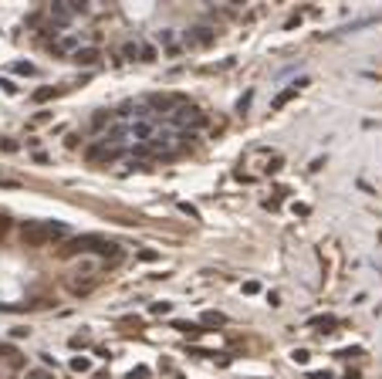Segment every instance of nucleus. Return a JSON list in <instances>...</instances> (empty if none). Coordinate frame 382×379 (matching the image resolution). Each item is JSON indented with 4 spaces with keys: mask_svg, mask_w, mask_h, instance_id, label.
Instances as JSON below:
<instances>
[{
    "mask_svg": "<svg viewBox=\"0 0 382 379\" xmlns=\"http://www.w3.org/2000/svg\"><path fill=\"white\" fill-rule=\"evenodd\" d=\"M68 234V227L65 223H51V220H27L21 227V237H24V244L27 247H44L51 244V241H58V237H65Z\"/></svg>",
    "mask_w": 382,
    "mask_h": 379,
    "instance_id": "1",
    "label": "nucleus"
},
{
    "mask_svg": "<svg viewBox=\"0 0 382 379\" xmlns=\"http://www.w3.org/2000/svg\"><path fill=\"white\" fill-rule=\"evenodd\" d=\"M169 122L176 125V129H190V132H193V129L206 125V115H203L196 105H190V102H186V105H180L176 112H169Z\"/></svg>",
    "mask_w": 382,
    "mask_h": 379,
    "instance_id": "2",
    "label": "nucleus"
},
{
    "mask_svg": "<svg viewBox=\"0 0 382 379\" xmlns=\"http://www.w3.org/2000/svg\"><path fill=\"white\" fill-rule=\"evenodd\" d=\"M105 244V237L98 234H81V237H71L65 247H61V257H75V254H98V247Z\"/></svg>",
    "mask_w": 382,
    "mask_h": 379,
    "instance_id": "3",
    "label": "nucleus"
},
{
    "mask_svg": "<svg viewBox=\"0 0 382 379\" xmlns=\"http://www.w3.org/2000/svg\"><path fill=\"white\" fill-rule=\"evenodd\" d=\"M180 105H186V95H149L152 112H176Z\"/></svg>",
    "mask_w": 382,
    "mask_h": 379,
    "instance_id": "4",
    "label": "nucleus"
},
{
    "mask_svg": "<svg viewBox=\"0 0 382 379\" xmlns=\"http://www.w3.org/2000/svg\"><path fill=\"white\" fill-rule=\"evenodd\" d=\"M304 85H308V78H298V81H294V85H291V88H284L281 95H278V99L270 102V109H274V112H278V109H284V105H288V102H291V99H298V91H301Z\"/></svg>",
    "mask_w": 382,
    "mask_h": 379,
    "instance_id": "5",
    "label": "nucleus"
},
{
    "mask_svg": "<svg viewBox=\"0 0 382 379\" xmlns=\"http://www.w3.org/2000/svg\"><path fill=\"white\" fill-rule=\"evenodd\" d=\"M98 48H75L71 51V61L75 65H85V68H91V65H98Z\"/></svg>",
    "mask_w": 382,
    "mask_h": 379,
    "instance_id": "6",
    "label": "nucleus"
},
{
    "mask_svg": "<svg viewBox=\"0 0 382 379\" xmlns=\"http://www.w3.org/2000/svg\"><path fill=\"white\" fill-rule=\"evenodd\" d=\"M308 325H311V328H318V332H335V328H338V318H335V315H315Z\"/></svg>",
    "mask_w": 382,
    "mask_h": 379,
    "instance_id": "7",
    "label": "nucleus"
},
{
    "mask_svg": "<svg viewBox=\"0 0 382 379\" xmlns=\"http://www.w3.org/2000/svg\"><path fill=\"white\" fill-rule=\"evenodd\" d=\"M51 17H54L58 24H68L75 14H71V7H68V4H54V7H51Z\"/></svg>",
    "mask_w": 382,
    "mask_h": 379,
    "instance_id": "8",
    "label": "nucleus"
},
{
    "mask_svg": "<svg viewBox=\"0 0 382 379\" xmlns=\"http://www.w3.org/2000/svg\"><path fill=\"white\" fill-rule=\"evenodd\" d=\"M173 328H176V332H183V335H200L203 332L200 322H173Z\"/></svg>",
    "mask_w": 382,
    "mask_h": 379,
    "instance_id": "9",
    "label": "nucleus"
},
{
    "mask_svg": "<svg viewBox=\"0 0 382 379\" xmlns=\"http://www.w3.org/2000/svg\"><path fill=\"white\" fill-rule=\"evenodd\" d=\"M224 322H227L224 312H203L200 315V325H224Z\"/></svg>",
    "mask_w": 382,
    "mask_h": 379,
    "instance_id": "10",
    "label": "nucleus"
},
{
    "mask_svg": "<svg viewBox=\"0 0 382 379\" xmlns=\"http://www.w3.org/2000/svg\"><path fill=\"white\" fill-rule=\"evenodd\" d=\"M71 369H75V372H88V369H91V359L75 356V359H71Z\"/></svg>",
    "mask_w": 382,
    "mask_h": 379,
    "instance_id": "11",
    "label": "nucleus"
},
{
    "mask_svg": "<svg viewBox=\"0 0 382 379\" xmlns=\"http://www.w3.org/2000/svg\"><path fill=\"white\" fill-rule=\"evenodd\" d=\"M193 41H200V44H210V41H213V34H210V27H196V34H193Z\"/></svg>",
    "mask_w": 382,
    "mask_h": 379,
    "instance_id": "12",
    "label": "nucleus"
},
{
    "mask_svg": "<svg viewBox=\"0 0 382 379\" xmlns=\"http://www.w3.org/2000/svg\"><path fill=\"white\" fill-rule=\"evenodd\" d=\"M291 359L298 362V366H308V359H311V352H308V349H294V352H291Z\"/></svg>",
    "mask_w": 382,
    "mask_h": 379,
    "instance_id": "13",
    "label": "nucleus"
},
{
    "mask_svg": "<svg viewBox=\"0 0 382 379\" xmlns=\"http://www.w3.org/2000/svg\"><path fill=\"white\" fill-rule=\"evenodd\" d=\"M31 99H34V102H47V99H54V88H37Z\"/></svg>",
    "mask_w": 382,
    "mask_h": 379,
    "instance_id": "14",
    "label": "nucleus"
},
{
    "mask_svg": "<svg viewBox=\"0 0 382 379\" xmlns=\"http://www.w3.org/2000/svg\"><path fill=\"white\" fill-rule=\"evenodd\" d=\"M14 71H17V75H34V65H31V61H17Z\"/></svg>",
    "mask_w": 382,
    "mask_h": 379,
    "instance_id": "15",
    "label": "nucleus"
},
{
    "mask_svg": "<svg viewBox=\"0 0 382 379\" xmlns=\"http://www.w3.org/2000/svg\"><path fill=\"white\" fill-rule=\"evenodd\" d=\"M27 379H54L47 369H27Z\"/></svg>",
    "mask_w": 382,
    "mask_h": 379,
    "instance_id": "16",
    "label": "nucleus"
},
{
    "mask_svg": "<svg viewBox=\"0 0 382 379\" xmlns=\"http://www.w3.org/2000/svg\"><path fill=\"white\" fill-rule=\"evenodd\" d=\"M180 210H183V213H190L193 220H200V210H196L193 203H186V200H183V203H180Z\"/></svg>",
    "mask_w": 382,
    "mask_h": 379,
    "instance_id": "17",
    "label": "nucleus"
},
{
    "mask_svg": "<svg viewBox=\"0 0 382 379\" xmlns=\"http://www.w3.org/2000/svg\"><path fill=\"white\" fill-rule=\"evenodd\" d=\"M139 55H142V61H156V48H139Z\"/></svg>",
    "mask_w": 382,
    "mask_h": 379,
    "instance_id": "18",
    "label": "nucleus"
},
{
    "mask_svg": "<svg viewBox=\"0 0 382 379\" xmlns=\"http://www.w3.org/2000/svg\"><path fill=\"white\" fill-rule=\"evenodd\" d=\"M108 122V112H98V115H95V119H91V125H95V129H101V125Z\"/></svg>",
    "mask_w": 382,
    "mask_h": 379,
    "instance_id": "19",
    "label": "nucleus"
},
{
    "mask_svg": "<svg viewBox=\"0 0 382 379\" xmlns=\"http://www.w3.org/2000/svg\"><path fill=\"white\" fill-rule=\"evenodd\" d=\"M250 99H254V91H247V95H244V99L237 102V112H247V105H250Z\"/></svg>",
    "mask_w": 382,
    "mask_h": 379,
    "instance_id": "20",
    "label": "nucleus"
},
{
    "mask_svg": "<svg viewBox=\"0 0 382 379\" xmlns=\"http://www.w3.org/2000/svg\"><path fill=\"white\" fill-rule=\"evenodd\" d=\"M338 359H352V356H362V349H342V352H335Z\"/></svg>",
    "mask_w": 382,
    "mask_h": 379,
    "instance_id": "21",
    "label": "nucleus"
},
{
    "mask_svg": "<svg viewBox=\"0 0 382 379\" xmlns=\"http://www.w3.org/2000/svg\"><path fill=\"white\" fill-rule=\"evenodd\" d=\"M169 312V301H156V305H152V315H166Z\"/></svg>",
    "mask_w": 382,
    "mask_h": 379,
    "instance_id": "22",
    "label": "nucleus"
},
{
    "mask_svg": "<svg viewBox=\"0 0 382 379\" xmlns=\"http://www.w3.org/2000/svg\"><path fill=\"white\" fill-rule=\"evenodd\" d=\"M14 356H17V352H14L11 346H0V359H11V362H17V359H14Z\"/></svg>",
    "mask_w": 382,
    "mask_h": 379,
    "instance_id": "23",
    "label": "nucleus"
},
{
    "mask_svg": "<svg viewBox=\"0 0 382 379\" xmlns=\"http://www.w3.org/2000/svg\"><path fill=\"white\" fill-rule=\"evenodd\" d=\"M0 146H4V153H17V143H14V139H4Z\"/></svg>",
    "mask_w": 382,
    "mask_h": 379,
    "instance_id": "24",
    "label": "nucleus"
},
{
    "mask_svg": "<svg viewBox=\"0 0 382 379\" xmlns=\"http://www.w3.org/2000/svg\"><path fill=\"white\" fill-rule=\"evenodd\" d=\"M244 291H247V295H257L260 285H257V281H247V285H244Z\"/></svg>",
    "mask_w": 382,
    "mask_h": 379,
    "instance_id": "25",
    "label": "nucleus"
},
{
    "mask_svg": "<svg viewBox=\"0 0 382 379\" xmlns=\"http://www.w3.org/2000/svg\"><path fill=\"white\" fill-rule=\"evenodd\" d=\"M149 376V369L146 366H139V369H132V379H146Z\"/></svg>",
    "mask_w": 382,
    "mask_h": 379,
    "instance_id": "26",
    "label": "nucleus"
},
{
    "mask_svg": "<svg viewBox=\"0 0 382 379\" xmlns=\"http://www.w3.org/2000/svg\"><path fill=\"white\" fill-rule=\"evenodd\" d=\"M0 85H4V91H11V95H14V91H17V85H14L11 78H0Z\"/></svg>",
    "mask_w": 382,
    "mask_h": 379,
    "instance_id": "27",
    "label": "nucleus"
},
{
    "mask_svg": "<svg viewBox=\"0 0 382 379\" xmlns=\"http://www.w3.org/2000/svg\"><path fill=\"white\" fill-rule=\"evenodd\" d=\"M267 301H270V308H278V305H281V295H278V291H270Z\"/></svg>",
    "mask_w": 382,
    "mask_h": 379,
    "instance_id": "28",
    "label": "nucleus"
},
{
    "mask_svg": "<svg viewBox=\"0 0 382 379\" xmlns=\"http://www.w3.org/2000/svg\"><path fill=\"white\" fill-rule=\"evenodd\" d=\"M139 257H142V261H156L159 254H156V251H139Z\"/></svg>",
    "mask_w": 382,
    "mask_h": 379,
    "instance_id": "29",
    "label": "nucleus"
},
{
    "mask_svg": "<svg viewBox=\"0 0 382 379\" xmlns=\"http://www.w3.org/2000/svg\"><path fill=\"white\" fill-rule=\"evenodd\" d=\"M311 379H332V372H311Z\"/></svg>",
    "mask_w": 382,
    "mask_h": 379,
    "instance_id": "30",
    "label": "nucleus"
}]
</instances>
